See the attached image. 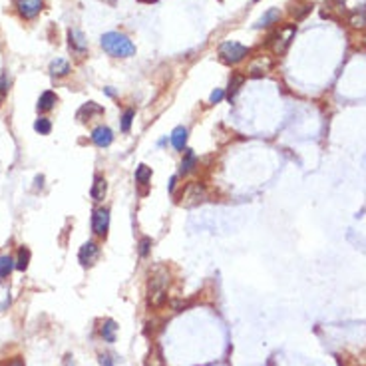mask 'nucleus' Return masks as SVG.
Listing matches in <instances>:
<instances>
[{"label":"nucleus","mask_w":366,"mask_h":366,"mask_svg":"<svg viewBox=\"0 0 366 366\" xmlns=\"http://www.w3.org/2000/svg\"><path fill=\"white\" fill-rule=\"evenodd\" d=\"M109 229V211L106 207H98L92 215V231L98 237H106Z\"/></svg>","instance_id":"nucleus-7"},{"label":"nucleus","mask_w":366,"mask_h":366,"mask_svg":"<svg viewBox=\"0 0 366 366\" xmlns=\"http://www.w3.org/2000/svg\"><path fill=\"white\" fill-rule=\"evenodd\" d=\"M150 249H152V239H150V237H143V239L139 241V255H141V257H148V255H150Z\"/></svg>","instance_id":"nucleus-28"},{"label":"nucleus","mask_w":366,"mask_h":366,"mask_svg":"<svg viewBox=\"0 0 366 366\" xmlns=\"http://www.w3.org/2000/svg\"><path fill=\"white\" fill-rule=\"evenodd\" d=\"M6 96H8V76L2 74V76H0V106L4 104Z\"/></svg>","instance_id":"nucleus-27"},{"label":"nucleus","mask_w":366,"mask_h":366,"mask_svg":"<svg viewBox=\"0 0 366 366\" xmlns=\"http://www.w3.org/2000/svg\"><path fill=\"white\" fill-rule=\"evenodd\" d=\"M44 0H16V10L24 20H32L40 14Z\"/></svg>","instance_id":"nucleus-8"},{"label":"nucleus","mask_w":366,"mask_h":366,"mask_svg":"<svg viewBox=\"0 0 366 366\" xmlns=\"http://www.w3.org/2000/svg\"><path fill=\"white\" fill-rule=\"evenodd\" d=\"M98 257H100V245L94 243V241L84 243L78 251V261H80L82 267H92L98 261Z\"/></svg>","instance_id":"nucleus-9"},{"label":"nucleus","mask_w":366,"mask_h":366,"mask_svg":"<svg viewBox=\"0 0 366 366\" xmlns=\"http://www.w3.org/2000/svg\"><path fill=\"white\" fill-rule=\"evenodd\" d=\"M14 267H16V261L12 259L10 255H2V257H0V281L8 279Z\"/></svg>","instance_id":"nucleus-21"},{"label":"nucleus","mask_w":366,"mask_h":366,"mask_svg":"<svg viewBox=\"0 0 366 366\" xmlns=\"http://www.w3.org/2000/svg\"><path fill=\"white\" fill-rule=\"evenodd\" d=\"M223 98H225V92L215 90V92H211V96H209V102H211V104H219Z\"/></svg>","instance_id":"nucleus-29"},{"label":"nucleus","mask_w":366,"mask_h":366,"mask_svg":"<svg viewBox=\"0 0 366 366\" xmlns=\"http://www.w3.org/2000/svg\"><path fill=\"white\" fill-rule=\"evenodd\" d=\"M247 54H249V48L243 44H239V42H223V44L219 46V58L221 62H225L229 66H233V64H239L241 60L247 58Z\"/></svg>","instance_id":"nucleus-4"},{"label":"nucleus","mask_w":366,"mask_h":366,"mask_svg":"<svg viewBox=\"0 0 366 366\" xmlns=\"http://www.w3.org/2000/svg\"><path fill=\"white\" fill-rule=\"evenodd\" d=\"M92 141H94L98 148H107V145L114 141V132H112L107 125H98V127L92 132Z\"/></svg>","instance_id":"nucleus-10"},{"label":"nucleus","mask_w":366,"mask_h":366,"mask_svg":"<svg viewBox=\"0 0 366 366\" xmlns=\"http://www.w3.org/2000/svg\"><path fill=\"white\" fill-rule=\"evenodd\" d=\"M175 181H177V177H171V181H169V191L173 193V189H175Z\"/></svg>","instance_id":"nucleus-33"},{"label":"nucleus","mask_w":366,"mask_h":366,"mask_svg":"<svg viewBox=\"0 0 366 366\" xmlns=\"http://www.w3.org/2000/svg\"><path fill=\"white\" fill-rule=\"evenodd\" d=\"M295 34H297V26L295 24H289V26H281L279 30H274L271 36H269V42L267 44L271 46V50H273L274 54H285L287 52V48L290 46L292 42V38H295Z\"/></svg>","instance_id":"nucleus-3"},{"label":"nucleus","mask_w":366,"mask_h":366,"mask_svg":"<svg viewBox=\"0 0 366 366\" xmlns=\"http://www.w3.org/2000/svg\"><path fill=\"white\" fill-rule=\"evenodd\" d=\"M102 48L114 58H130V56L136 54L134 42L125 34H120V32H106L102 36Z\"/></svg>","instance_id":"nucleus-1"},{"label":"nucleus","mask_w":366,"mask_h":366,"mask_svg":"<svg viewBox=\"0 0 366 366\" xmlns=\"http://www.w3.org/2000/svg\"><path fill=\"white\" fill-rule=\"evenodd\" d=\"M257 2H259V0H257Z\"/></svg>","instance_id":"nucleus-35"},{"label":"nucleus","mask_w":366,"mask_h":366,"mask_svg":"<svg viewBox=\"0 0 366 366\" xmlns=\"http://www.w3.org/2000/svg\"><path fill=\"white\" fill-rule=\"evenodd\" d=\"M349 22L352 28H366V4L356 6L349 14Z\"/></svg>","instance_id":"nucleus-14"},{"label":"nucleus","mask_w":366,"mask_h":366,"mask_svg":"<svg viewBox=\"0 0 366 366\" xmlns=\"http://www.w3.org/2000/svg\"><path fill=\"white\" fill-rule=\"evenodd\" d=\"M102 114H104V107L98 106L96 102H88V104H84L78 109L76 118L80 122H90L94 116H102Z\"/></svg>","instance_id":"nucleus-11"},{"label":"nucleus","mask_w":366,"mask_h":366,"mask_svg":"<svg viewBox=\"0 0 366 366\" xmlns=\"http://www.w3.org/2000/svg\"><path fill=\"white\" fill-rule=\"evenodd\" d=\"M243 82H245L243 74H233V76H231V80H229V88H227V98L229 100H233V98L239 94L241 86H243Z\"/></svg>","instance_id":"nucleus-22"},{"label":"nucleus","mask_w":366,"mask_h":366,"mask_svg":"<svg viewBox=\"0 0 366 366\" xmlns=\"http://www.w3.org/2000/svg\"><path fill=\"white\" fill-rule=\"evenodd\" d=\"M100 335H102V338H104L106 342H116V335H118V324H116V320H112V319L104 320L102 326H100Z\"/></svg>","instance_id":"nucleus-16"},{"label":"nucleus","mask_w":366,"mask_h":366,"mask_svg":"<svg viewBox=\"0 0 366 366\" xmlns=\"http://www.w3.org/2000/svg\"><path fill=\"white\" fill-rule=\"evenodd\" d=\"M168 285H169L168 271L166 269H157L150 277V285H148V301H150V305L161 306L168 301Z\"/></svg>","instance_id":"nucleus-2"},{"label":"nucleus","mask_w":366,"mask_h":366,"mask_svg":"<svg viewBox=\"0 0 366 366\" xmlns=\"http://www.w3.org/2000/svg\"><path fill=\"white\" fill-rule=\"evenodd\" d=\"M150 179H152V168H148V166H137L136 169V181L139 183V185H148L150 183Z\"/></svg>","instance_id":"nucleus-24"},{"label":"nucleus","mask_w":366,"mask_h":366,"mask_svg":"<svg viewBox=\"0 0 366 366\" xmlns=\"http://www.w3.org/2000/svg\"><path fill=\"white\" fill-rule=\"evenodd\" d=\"M185 143H187V130L183 125H177L171 132V145L175 150H185Z\"/></svg>","instance_id":"nucleus-18"},{"label":"nucleus","mask_w":366,"mask_h":366,"mask_svg":"<svg viewBox=\"0 0 366 366\" xmlns=\"http://www.w3.org/2000/svg\"><path fill=\"white\" fill-rule=\"evenodd\" d=\"M274 62L271 56H255L247 66V74L251 78H263L273 70Z\"/></svg>","instance_id":"nucleus-6"},{"label":"nucleus","mask_w":366,"mask_h":366,"mask_svg":"<svg viewBox=\"0 0 366 366\" xmlns=\"http://www.w3.org/2000/svg\"><path fill=\"white\" fill-rule=\"evenodd\" d=\"M207 199V189L197 181H191L187 183L183 187V193H181V203L185 207H195L199 203H203Z\"/></svg>","instance_id":"nucleus-5"},{"label":"nucleus","mask_w":366,"mask_h":366,"mask_svg":"<svg viewBox=\"0 0 366 366\" xmlns=\"http://www.w3.org/2000/svg\"><path fill=\"white\" fill-rule=\"evenodd\" d=\"M34 130L38 132V134H42V136H48L50 132H52V123L48 118H38L36 122H34Z\"/></svg>","instance_id":"nucleus-25"},{"label":"nucleus","mask_w":366,"mask_h":366,"mask_svg":"<svg viewBox=\"0 0 366 366\" xmlns=\"http://www.w3.org/2000/svg\"><path fill=\"white\" fill-rule=\"evenodd\" d=\"M42 181H44V177L38 175V177H36V187H42Z\"/></svg>","instance_id":"nucleus-34"},{"label":"nucleus","mask_w":366,"mask_h":366,"mask_svg":"<svg viewBox=\"0 0 366 366\" xmlns=\"http://www.w3.org/2000/svg\"><path fill=\"white\" fill-rule=\"evenodd\" d=\"M50 74L54 78H62L70 74V64L62 58H56V60L50 62Z\"/></svg>","instance_id":"nucleus-19"},{"label":"nucleus","mask_w":366,"mask_h":366,"mask_svg":"<svg viewBox=\"0 0 366 366\" xmlns=\"http://www.w3.org/2000/svg\"><path fill=\"white\" fill-rule=\"evenodd\" d=\"M134 116H136V112L134 109H125L122 116V132H130V127H132V122H134Z\"/></svg>","instance_id":"nucleus-26"},{"label":"nucleus","mask_w":366,"mask_h":366,"mask_svg":"<svg viewBox=\"0 0 366 366\" xmlns=\"http://www.w3.org/2000/svg\"><path fill=\"white\" fill-rule=\"evenodd\" d=\"M106 191H107V183L106 179L102 177V175H96L94 177V185H92V199L94 201H104V197H106Z\"/></svg>","instance_id":"nucleus-13"},{"label":"nucleus","mask_w":366,"mask_h":366,"mask_svg":"<svg viewBox=\"0 0 366 366\" xmlns=\"http://www.w3.org/2000/svg\"><path fill=\"white\" fill-rule=\"evenodd\" d=\"M279 18H281V12H279V8H269L265 14L259 18V22L255 24V28H265V26H271V24H277L279 22Z\"/></svg>","instance_id":"nucleus-20"},{"label":"nucleus","mask_w":366,"mask_h":366,"mask_svg":"<svg viewBox=\"0 0 366 366\" xmlns=\"http://www.w3.org/2000/svg\"><path fill=\"white\" fill-rule=\"evenodd\" d=\"M100 364L114 366V362H112V354H100Z\"/></svg>","instance_id":"nucleus-31"},{"label":"nucleus","mask_w":366,"mask_h":366,"mask_svg":"<svg viewBox=\"0 0 366 366\" xmlns=\"http://www.w3.org/2000/svg\"><path fill=\"white\" fill-rule=\"evenodd\" d=\"M64 364H66V366H76V364H74V360H72V356H70V354H66V358H64Z\"/></svg>","instance_id":"nucleus-32"},{"label":"nucleus","mask_w":366,"mask_h":366,"mask_svg":"<svg viewBox=\"0 0 366 366\" xmlns=\"http://www.w3.org/2000/svg\"><path fill=\"white\" fill-rule=\"evenodd\" d=\"M68 38H70V48H72V52H76V54H84V52H86L88 42H86L84 34L78 30V28H70V30H68Z\"/></svg>","instance_id":"nucleus-12"},{"label":"nucleus","mask_w":366,"mask_h":366,"mask_svg":"<svg viewBox=\"0 0 366 366\" xmlns=\"http://www.w3.org/2000/svg\"><path fill=\"white\" fill-rule=\"evenodd\" d=\"M28 263H30V249L20 247V249H18V259H16V269H18V271H26V269H28Z\"/></svg>","instance_id":"nucleus-23"},{"label":"nucleus","mask_w":366,"mask_h":366,"mask_svg":"<svg viewBox=\"0 0 366 366\" xmlns=\"http://www.w3.org/2000/svg\"><path fill=\"white\" fill-rule=\"evenodd\" d=\"M56 102H58V96L54 94V92H44L40 98H38V104H36V109L38 112H50L52 107L56 106Z\"/></svg>","instance_id":"nucleus-17"},{"label":"nucleus","mask_w":366,"mask_h":366,"mask_svg":"<svg viewBox=\"0 0 366 366\" xmlns=\"http://www.w3.org/2000/svg\"><path fill=\"white\" fill-rule=\"evenodd\" d=\"M2 366H24V358H20V356H14V358H10V360H6Z\"/></svg>","instance_id":"nucleus-30"},{"label":"nucleus","mask_w":366,"mask_h":366,"mask_svg":"<svg viewBox=\"0 0 366 366\" xmlns=\"http://www.w3.org/2000/svg\"><path fill=\"white\" fill-rule=\"evenodd\" d=\"M195 168H197V155L193 153V150H185L181 166H179V173H181V175H187V173H191Z\"/></svg>","instance_id":"nucleus-15"}]
</instances>
